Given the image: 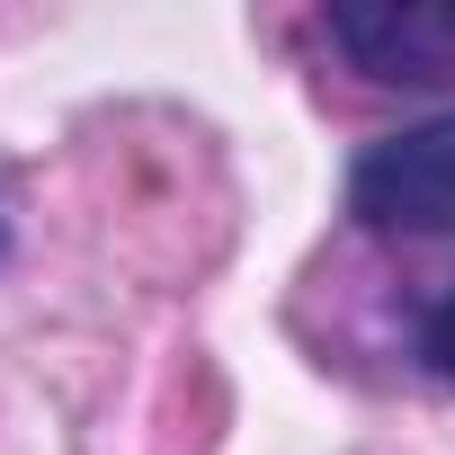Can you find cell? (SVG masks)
Segmentation results:
<instances>
[{
    "mask_svg": "<svg viewBox=\"0 0 455 455\" xmlns=\"http://www.w3.org/2000/svg\"><path fill=\"white\" fill-rule=\"evenodd\" d=\"M348 214L375 233H446L455 223V116L375 134L348 170Z\"/></svg>",
    "mask_w": 455,
    "mask_h": 455,
    "instance_id": "obj_1",
    "label": "cell"
},
{
    "mask_svg": "<svg viewBox=\"0 0 455 455\" xmlns=\"http://www.w3.org/2000/svg\"><path fill=\"white\" fill-rule=\"evenodd\" d=\"M322 28L384 90H446L455 81V0H339Z\"/></svg>",
    "mask_w": 455,
    "mask_h": 455,
    "instance_id": "obj_2",
    "label": "cell"
},
{
    "mask_svg": "<svg viewBox=\"0 0 455 455\" xmlns=\"http://www.w3.org/2000/svg\"><path fill=\"white\" fill-rule=\"evenodd\" d=\"M411 357H419V375H428V384H446V393H455V277L419 304V322H411Z\"/></svg>",
    "mask_w": 455,
    "mask_h": 455,
    "instance_id": "obj_3",
    "label": "cell"
}]
</instances>
